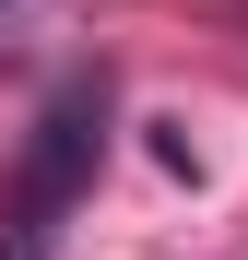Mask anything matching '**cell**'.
Returning a JSON list of instances; mask_svg holds the SVG:
<instances>
[{"label": "cell", "mask_w": 248, "mask_h": 260, "mask_svg": "<svg viewBox=\"0 0 248 260\" xmlns=\"http://www.w3.org/2000/svg\"><path fill=\"white\" fill-rule=\"evenodd\" d=\"M95 154H107V83H71V95L36 118V142H24V178H12V260H48L59 213L83 201V178H95Z\"/></svg>", "instance_id": "6da1fadb"}, {"label": "cell", "mask_w": 248, "mask_h": 260, "mask_svg": "<svg viewBox=\"0 0 248 260\" xmlns=\"http://www.w3.org/2000/svg\"><path fill=\"white\" fill-rule=\"evenodd\" d=\"M0 12H12V0H0Z\"/></svg>", "instance_id": "7a4b0ae2"}]
</instances>
